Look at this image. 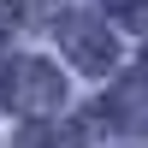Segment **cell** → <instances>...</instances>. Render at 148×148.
Returning a JSON list of instances; mask_svg holds the SVG:
<instances>
[{
    "label": "cell",
    "mask_w": 148,
    "mask_h": 148,
    "mask_svg": "<svg viewBox=\"0 0 148 148\" xmlns=\"http://www.w3.org/2000/svg\"><path fill=\"white\" fill-rule=\"evenodd\" d=\"M18 89H6V101L18 107V113H53L59 101H65V83H59V65H47V59H24L18 65Z\"/></svg>",
    "instance_id": "cell-1"
},
{
    "label": "cell",
    "mask_w": 148,
    "mask_h": 148,
    "mask_svg": "<svg viewBox=\"0 0 148 148\" xmlns=\"http://www.w3.org/2000/svg\"><path fill=\"white\" fill-rule=\"evenodd\" d=\"M65 53L83 71H107L113 65V36H101V24H89V18H65Z\"/></svg>",
    "instance_id": "cell-2"
},
{
    "label": "cell",
    "mask_w": 148,
    "mask_h": 148,
    "mask_svg": "<svg viewBox=\"0 0 148 148\" xmlns=\"http://www.w3.org/2000/svg\"><path fill=\"white\" fill-rule=\"evenodd\" d=\"M107 119H119L125 130H148V83H119L107 101Z\"/></svg>",
    "instance_id": "cell-3"
},
{
    "label": "cell",
    "mask_w": 148,
    "mask_h": 148,
    "mask_svg": "<svg viewBox=\"0 0 148 148\" xmlns=\"http://www.w3.org/2000/svg\"><path fill=\"white\" fill-rule=\"evenodd\" d=\"M18 148H83V136H77V130H65V125H59V130H24V136H18Z\"/></svg>",
    "instance_id": "cell-4"
},
{
    "label": "cell",
    "mask_w": 148,
    "mask_h": 148,
    "mask_svg": "<svg viewBox=\"0 0 148 148\" xmlns=\"http://www.w3.org/2000/svg\"><path fill=\"white\" fill-rule=\"evenodd\" d=\"M107 18L125 24V30H148V0H101Z\"/></svg>",
    "instance_id": "cell-5"
}]
</instances>
